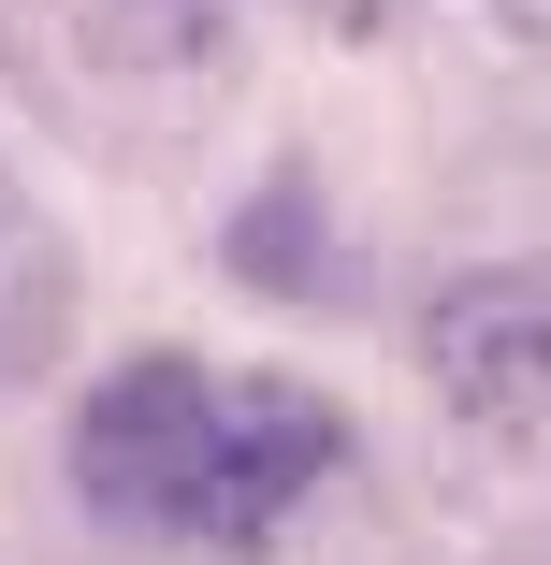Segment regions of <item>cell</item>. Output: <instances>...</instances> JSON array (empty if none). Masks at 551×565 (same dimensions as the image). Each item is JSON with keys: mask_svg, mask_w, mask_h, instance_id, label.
I'll list each match as a JSON object with an SVG mask.
<instances>
[{"mask_svg": "<svg viewBox=\"0 0 551 565\" xmlns=\"http://www.w3.org/2000/svg\"><path fill=\"white\" fill-rule=\"evenodd\" d=\"M349 420L319 406L305 377H218L203 392V449H189V493H174V536L189 551H262L319 479H335Z\"/></svg>", "mask_w": 551, "mask_h": 565, "instance_id": "cell-1", "label": "cell"}, {"mask_svg": "<svg viewBox=\"0 0 551 565\" xmlns=\"http://www.w3.org/2000/svg\"><path fill=\"white\" fill-rule=\"evenodd\" d=\"M203 363H174V349H146V363H117L87 392V420H73V479L117 508V522H160L174 536V493H189V449H203Z\"/></svg>", "mask_w": 551, "mask_h": 565, "instance_id": "cell-2", "label": "cell"}, {"mask_svg": "<svg viewBox=\"0 0 551 565\" xmlns=\"http://www.w3.org/2000/svg\"><path fill=\"white\" fill-rule=\"evenodd\" d=\"M421 377L451 392L465 420H494V435H537L551 420V276H465V290H435Z\"/></svg>", "mask_w": 551, "mask_h": 565, "instance_id": "cell-3", "label": "cell"}, {"mask_svg": "<svg viewBox=\"0 0 551 565\" xmlns=\"http://www.w3.org/2000/svg\"><path fill=\"white\" fill-rule=\"evenodd\" d=\"M494 15H508V30H522V44H551V0H494Z\"/></svg>", "mask_w": 551, "mask_h": 565, "instance_id": "cell-4", "label": "cell"}]
</instances>
